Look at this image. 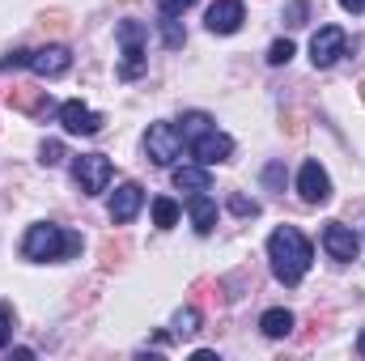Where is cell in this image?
I'll return each instance as SVG.
<instances>
[{
    "instance_id": "6da1fadb",
    "label": "cell",
    "mask_w": 365,
    "mask_h": 361,
    "mask_svg": "<svg viewBox=\"0 0 365 361\" xmlns=\"http://www.w3.org/2000/svg\"><path fill=\"white\" fill-rule=\"evenodd\" d=\"M268 260H272V272L280 285H302V276L310 268V243H306V234L302 230H293V225H280L272 238H268Z\"/></svg>"
},
{
    "instance_id": "7a4b0ae2",
    "label": "cell",
    "mask_w": 365,
    "mask_h": 361,
    "mask_svg": "<svg viewBox=\"0 0 365 361\" xmlns=\"http://www.w3.org/2000/svg\"><path fill=\"white\" fill-rule=\"evenodd\" d=\"M77 251H81V238H77V234H64V230L51 225V221L30 225L26 238H21V255L34 260V264H56V260L77 255Z\"/></svg>"
},
{
    "instance_id": "3957f363",
    "label": "cell",
    "mask_w": 365,
    "mask_h": 361,
    "mask_svg": "<svg viewBox=\"0 0 365 361\" xmlns=\"http://www.w3.org/2000/svg\"><path fill=\"white\" fill-rule=\"evenodd\" d=\"M145 153H149L158 166H170V162L182 153L179 128H170V123H153V128L145 132Z\"/></svg>"
},
{
    "instance_id": "277c9868",
    "label": "cell",
    "mask_w": 365,
    "mask_h": 361,
    "mask_svg": "<svg viewBox=\"0 0 365 361\" xmlns=\"http://www.w3.org/2000/svg\"><path fill=\"white\" fill-rule=\"evenodd\" d=\"M73 179H77V187H81L86 195L106 191V183H110V158H102V153H86V158H77Z\"/></svg>"
},
{
    "instance_id": "5b68a950",
    "label": "cell",
    "mask_w": 365,
    "mask_h": 361,
    "mask_svg": "<svg viewBox=\"0 0 365 361\" xmlns=\"http://www.w3.org/2000/svg\"><path fill=\"white\" fill-rule=\"evenodd\" d=\"M344 47H349L344 30H340V26H323V30L310 39V60H314V68H331V64L344 56Z\"/></svg>"
},
{
    "instance_id": "8992f818",
    "label": "cell",
    "mask_w": 365,
    "mask_h": 361,
    "mask_svg": "<svg viewBox=\"0 0 365 361\" xmlns=\"http://www.w3.org/2000/svg\"><path fill=\"white\" fill-rule=\"evenodd\" d=\"M297 195H302L306 204H327V200H331V179H327V171H323L319 162H306V166L297 171Z\"/></svg>"
},
{
    "instance_id": "52a82bcc",
    "label": "cell",
    "mask_w": 365,
    "mask_h": 361,
    "mask_svg": "<svg viewBox=\"0 0 365 361\" xmlns=\"http://www.w3.org/2000/svg\"><path fill=\"white\" fill-rule=\"evenodd\" d=\"M30 68H34L38 77H64V73L73 68V51H68L64 43L38 47V51H30Z\"/></svg>"
},
{
    "instance_id": "ba28073f",
    "label": "cell",
    "mask_w": 365,
    "mask_h": 361,
    "mask_svg": "<svg viewBox=\"0 0 365 361\" xmlns=\"http://www.w3.org/2000/svg\"><path fill=\"white\" fill-rule=\"evenodd\" d=\"M140 204H145V187H140V183H119L115 195H110V221L128 225V221L140 213Z\"/></svg>"
},
{
    "instance_id": "9c48e42d",
    "label": "cell",
    "mask_w": 365,
    "mask_h": 361,
    "mask_svg": "<svg viewBox=\"0 0 365 361\" xmlns=\"http://www.w3.org/2000/svg\"><path fill=\"white\" fill-rule=\"evenodd\" d=\"M60 123H64V132H73V136H93V132L102 128V115L90 111L86 102H64V106H60Z\"/></svg>"
},
{
    "instance_id": "30bf717a",
    "label": "cell",
    "mask_w": 365,
    "mask_h": 361,
    "mask_svg": "<svg viewBox=\"0 0 365 361\" xmlns=\"http://www.w3.org/2000/svg\"><path fill=\"white\" fill-rule=\"evenodd\" d=\"M323 247H327V255L331 260H340V264H349V260H357V234L349 230V225H340V221H331L327 230H323Z\"/></svg>"
},
{
    "instance_id": "8fae6325",
    "label": "cell",
    "mask_w": 365,
    "mask_h": 361,
    "mask_svg": "<svg viewBox=\"0 0 365 361\" xmlns=\"http://www.w3.org/2000/svg\"><path fill=\"white\" fill-rule=\"evenodd\" d=\"M191 149H195L200 166H217V162H230V153H234V141H230V136H221V132L212 128V132H204L200 141H191Z\"/></svg>"
},
{
    "instance_id": "7c38bea8",
    "label": "cell",
    "mask_w": 365,
    "mask_h": 361,
    "mask_svg": "<svg viewBox=\"0 0 365 361\" xmlns=\"http://www.w3.org/2000/svg\"><path fill=\"white\" fill-rule=\"evenodd\" d=\"M242 17H247V9H242V0H217L212 9H208V30L212 34H234L238 26H242Z\"/></svg>"
},
{
    "instance_id": "4fadbf2b",
    "label": "cell",
    "mask_w": 365,
    "mask_h": 361,
    "mask_svg": "<svg viewBox=\"0 0 365 361\" xmlns=\"http://www.w3.org/2000/svg\"><path fill=\"white\" fill-rule=\"evenodd\" d=\"M187 213H191V225H195V234H212V225H217V204H212L204 191H191V200H187Z\"/></svg>"
},
{
    "instance_id": "5bb4252c",
    "label": "cell",
    "mask_w": 365,
    "mask_h": 361,
    "mask_svg": "<svg viewBox=\"0 0 365 361\" xmlns=\"http://www.w3.org/2000/svg\"><path fill=\"white\" fill-rule=\"evenodd\" d=\"M9 102H13L17 111H26V115H43V111H51V93L34 90V86H17V90L9 93Z\"/></svg>"
},
{
    "instance_id": "9a60e30c",
    "label": "cell",
    "mask_w": 365,
    "mask_h": 361,
    "mask_svg": "<svg viewBox=\"0 0 365 361\" xmlns=\"http://www.w3.org/2000/svg\"><path fill=\"white\" fill-rule=\"evenodd\" d=\"M259 327H264V336H272V340H280V336H289V332H293V315L276 306V310H268V315L259 319Z\"/></svg>"
},
{
    "instance_id": "2e32d148",
    "label": "cell",
    "mask_w": 365,
    "mask_h": 361,
    "mask_svg": "<svg viewBox=\"0 0 365 361\" xmlns=\"http://www.w3.org/2000/svg\"><path fill=\"white\" fill-rule=\"evenodd\" d=\"M175 187H182V191H208V171L204 166H179L175 171Z\"/></svg>"
},
{
    "instance_id": "e0dca14e",
    "label": "cell",
    "mask_w": 365,
    "mask_h": 361,
    "mask_svg": "<svg viewBox=\"0 0 365 361\" xmlns=\"http://www.w3.org/2000/svg\"><path fill=\"white\" fill-rule=\"evenodd\" d=\"M204 132H212V119H208L204 111H191V115H182V128H179L182 141H200Z\"/></svg>"
},
{
    "instance_id": "ac0fdd59",
    "label": "cell",
    "mask_w": 365,
    "mask_h": 361,
    "mask_svg": "<svg viewBox=\"0 0 365 361\" xmlns=\"http://www.w3.org/2000/svg\"><path fill=\"white\" fill-rule=\"evenodd\" d=\"M153 221H158V230H170V225L179 221V204H175L170 195H162V200H153Z\"/></svg>"
},
{
    "instance_id": "d6986e66",
    "label": "cell",
    "mask_w": 365,
    "mask_h": 361,
    "mask_svg": "<svg viewBox=\"0 0 365 361\" xmlns=\"http://www.w3.org/2000/svg\"><path fill=\"white\" fill-rule=\"evenodd\" d=\"M200 332V306H182L175 315V336H195Z\"/></svg>"
},
{
    "instance_id": "ffe728a7",
    "label": "cell",
    "mask_w": 365,
    "mask_h": 361,
    "mask_svg": "<svg viewBox=\"0 0 365 361\" xmlns=\"http://www.w3.org/2000/svg\"><path fill=\"white\" fill-rule=\"evenodd\" d=\"M123 255H128V243H123V238H106V243H102V268H106V272L119 268V264H123Z\"/></svg>"
},
{
    "instance_id": "44dd1931",
    "label": "cell",
    "mask_w": 365,
    "mask_h": 361,
    "mask_svg": "<svg viewBox=\"0 0 365 361\" xmlns=\"http://www.w3.org/2000/svg\"><path fill=\"white\" fill-rule=\"evenodd\" d=\"M119 43H123V51H140L145 26H140V21H123V26H119Z\"/></svg>"
},
{
    "instance_id": "7402d4cb",
    "label": "cell",
    "mask_w": 365,
    "mask_h": 361,
    "mask_svg": "<svg viewBox=\"0 0 365 361\" xmlns=\"http://www.w3.org/2000/svg\"><path fill=\"white\" fill-rule=\"evenodd\" d=\"M306 17H310V4H306V0H289V4H284V26L297 30V26H306Z\"/></svg>"
},
{
    "instance_id": "603a6c76",
    "label": "cell",
    "mask_w": 365,
    "mask_h": 361,
    "mask_svg": "<svg viewBox=\"0 0 365 361\" xmlns=\"http://www.w3.org/2000/svg\"><path fill=\"white\" fill-rule=\"evenodd\" d=\"M191 293H195V302H217V306H221V285H217V280H208V276H204V280H195V285H191Z\"/></svg>"
},
{
    "instance_id": "cb8c5ba5",
    "label": "cell",
    "mask_w": 365,
    "mask_h": 361,
    "mask_svg": "<svg viewBox=\"0 0 365 361\" xmlns=\"http://www.w3.org/2000/svg\"><path fill=\"white\" fill-rule=\"evenodd\" d=\"M38 162H43V166H60V162H64V145H60V141H43Z\"/></svg>"
},
{
    "instance_id": "d4e9b609",
    "label": "cell",
    "mask_w": 365,
    "mask_h": 361,
    "mask_svg": "<svg viewBox=\"0 0 365 361\" xmlns=\"http://www.w3.org/2000/svg\"><path fill=\"white\" fill-rule=\"evenodd\" d=\"M293 60V43L289 39H276L272 47H268V64H289Z\"/></svg>"
},
{
    "instance_id": "484cf974",
    "label": "cell",
    "mask_w": 365,
    "mask_h": 361,
    "mask_svg": "<svg viewBox=\"0 0 365 361\" xmlns=\"http://www.w3.org/2000/svg\"><path fill=\"white\" fill-rule=\"evenodd\" d=\"M230 208H234L238 217H255V213H259V204L247 200V195H230Z\"/></svg>"
},
{
    "instance_id": "4316f807",
    "label": "cell",
    "mask_w": 365,
    "mask_h": 361,
    "mask_svg": "<svg viewBox=\"0 0 365 361\" xmlns=\"http://www.w3.org/2000/svg\"><path fill=\"white\" fill-rule=\"evenodd\" d=\"M195 0H158V9H162V17H179V13H187Z\"/></svg>"
},
{
    "instance_id": "83f0119b",
    "label": "cell",
    "mask_w": 365,
    "mask_h": 361,
    "mask_svg": "<svg viewBox=\"0 0 365 361\" xmlns=\"http://www.w3.org/2000/svg\"><path fill=\"white\" fill-rule=\"evenodd\" d=\"M162 39H166V47H182L187 34L179 30V21H162Z\"/></svg>"
},
{
    "instance_id": "f1b7e54d",
    "label": "cell",
    "mask_w": 365,
    "mask_h": 361,
    "mask_svg": "<svg viewBox=\"0 0 365 361\" xmlns=\"http://www.w3.org/2000/svg\"><path fill=\"white\" fill-rule=\"evenodd\" d=\"M21 64H30V51H21V47H17V51H9V56L0 60V68H4V73H13V68H21Z\"/></svg>"
},
{
    "instance_id": "f546056e",
    "label": "cell",
    "mask_w": 365,
    "mask_h": 361,
    "mask_svg": "<svg viewBox=\"0 0 365 361\" xmlns=\"http://www.w3.org/2000/svg\"><path fill=\"white\" fill-rule=\"evenodd\" d=\"M13 340V310L9 306H0V349Z\"/></svg>"
},
{
    "instance_id": "4dcf8cb0",
    "label": "cell",
    "mask_w": 365,
    "mask_h": 361,
    "mask_svg": "<svg viewBox=\"0 0 365 361\" xmlns=\"http://www.w3.org/2000/svg\"><path fill=\"white\" fill-rule=\"evenodd\" d=\"M264 183H268V187H280V183H284V166H280V162H272V166L264 171Z\"/></svg>"
},
{
    "instance_id": "1f68e13d",
    "label": "cell",
    "mask_w": 365,
    "mask_h": 361,
    "mask_svg": "<svg viewBox=\"0 0 365 361\" xmlns=\"http://www.w3.org/2000/svg\"><path fill=\"white\" fill-rule=\"evenodd\" d=\"M340 4H344L349 13H365V0H340Z\"/></svg>"
},
{
    "instance_id": "d6a6232c",
    "label": "cell",
    "mask_w": 365,
    "mask_h": 361,
    "mask_svg": "<svg viewBox=\"0 0 365 361\" xmlns=\"http://www.w3.org/2000/svg\"><path fill=\"white\" fill-rule=\"evenodd\" d=\"M357 349H361V357H365V332H361V340H357Z\"/></svg>"
},
{
    "instance_id": "836d02e7",
    "label": "cell",
    "mask_w": 365,
    "mask_h": 361,
    "mask_svg": "<svg viewBox=\"0 0 365 361\" xmlns=\"http://www.w3.org/2000/svg\"><path fill=\"white\" fill-rule=\"evenodd\" d=\"M361 102H365V86H361Z\"/></svg>"
}]
</instances>
